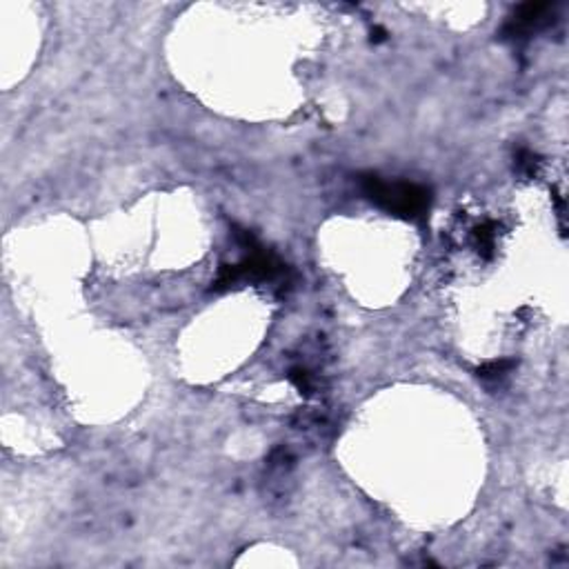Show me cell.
Returning <instances> with one entry per match:
<instances>
[{"mask_svg": "<svg viewBox=\"0 0 569 569\" xmlns=\"http://www.w3.org/2000/svg\"><path fill=\"white\" fill-rule=\"evenodd\" d=\"M367 194L396 214L418 216L427 208V192L414 185H388L376 178L367 180Z\"/></svg>", "mask_w": 569, "mask_h": 569, "instance_id": "cell-1", "label": "cell"}]
</instances>
